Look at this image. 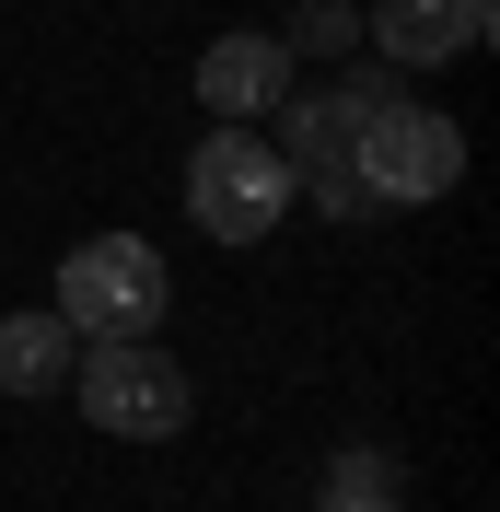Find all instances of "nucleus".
<instances>
[{"label":"nucleus","mask_w":500,"mask_h":512,"mask_svg":"<svg viewBox=\"0 0 500 512\" xmlns=\"http://www.w3.org/2000/svg\"><path fill=\"white\" fill-rule=\"evenodd\" d=\"M280 94H291V47H280L268 24H233V35H210V47H198V105H210V117L256 128Z\"/></svg>","instance_id":"nucleus-6"},{"label":"nucleus","mask_w":500,"mask_h":512,"mask_svg":"<svg viewBox=\"0 0 500 512\" xmlns=\"http://www.w3.org/2000/svg\"><path fill=\"white\" fill-rule=\"evenodd\" d=\"M291 198H314L326 222H361V210H373V198H361V175H303V187H291Z\"/></svg>","instance_id":"nucleus-11"},{"label":"nucleus","mask_w":500,"mask_h":512,"mask_svg":"<svg viewBox=\"0 0 500 512\" xmlns=\"http://www.w3.org/2000/svg\"><path fill=\"white\" fill-rule=\"evenodd\" d=\"M280 47L291 59H349V47H361V0H303L280 24Z\"/></svg>","instance_id":"nucleus-10"},{"label":"nucleus","mask_w":500,"mask_h":512,"mask_svg":"<svg viewBox=\"0 0 500 512\" xmlns=\"http://www.w3.org/2000/svg\"><path fill=\"white\" fill-rule=\"evenodd\" d=\"M70 396H82V419H94L105 443H175V431L198 419V384L175 373L163 338H82Z\"/></svg>","instance_id":"nucleus-2"},{"label":"nucleus","mask_w":500,"mask_h":512,"mask_svg":"<svg viewBox=\"0 0 500 512\" xmlns=\"http://www.w3.org/2000/svg\"><path fill=\"white\" fill-rule=\"evenodd\" d=\"M373 94H396V82H338V94H303V105H280V163H291V187L303 175H349V140H361V105Z\"/></svg>","instance_id":"nucleus-7"},{"label":"nucleus","mask_w":500,"mask_h":512,"mask_svg":"<svg viewBox=\"0 0 500 512\" xmlns=\"http://www.w3.org/2000/svg\"><path fill=\"white\" fill-rule=\"evenodd\" d=\"M163 303H175V268H163L140 233H82L59 256V315L70 338H152Z\"/></svg>","instance_id":"nucleus-4"},{"label":"nucleus","mask_w":500,"mask_h":512,"mask_svg":"<svg viewBox=\"0 0 500 512\" xmlns=\"http://www.w3.org/2000/svg\"><path fill=\"white\" fill-rule=\"evenodd\" d=\"M187 210H198L210 245H268V233L291 222V163H280V140L210 117V140L187 152Z\"/></svg>","instance_id":"nucleus-3"},{"label":"nucleus","mask_w":500,"mask_h":512,"mask_svg":"<svg viewBox=\"0 0 500 512\" xmlns=\"http://www.w3.org/2000/svg\"><path fill=\"white\" fill-rule=\"evenodd\" d=\"M349 175L373 210H431V198L466 187V128L431 117L419 94H373L361 105V140H349Z\"/></svg>","instance_id":"nucleus-1"},{"label":"nucleus","mask_w":500,"mask_h":512,"mask_svg":"<svg viewBox=\"0 0 500 512\" xmlns=\"http://www.w3.org/2000/svg\"><path fill=\"white\" fill-rule=\"evenodd\" d=\"M82 338H70L59 303H24V315H0V396H59Z\"/></svg>","instance_id":"nucleus-8"},{"label":"nucleus","mask_w":500,"mask_h":512,"mask_svg":"<svg viewBox=\"0 0 500 512\" xmlns=\"http://www.w3.org/2000/svg\"><path fill=\"white\" fill-rule=\"evenodd\" d=\"M314 512H407V501H396V454H373V443L326 454V478H314Z\"/></svg>","instance_id":"nucleus-9"},{"label":"nucleus","mask_w":500,"mask_h":512,"mask_svg":"<svg viewBox=\"0 0 500 512\" xmlns=\"http://www.w3.org/2000/svg\"><path fill=\"white\" fill-rule=\"evenodd\" d=\"M489 0H361V35H373L396 70H442V59H477L489 47Z\"/></svg>","instance_id":"nucleus-5"}]
</instances>
